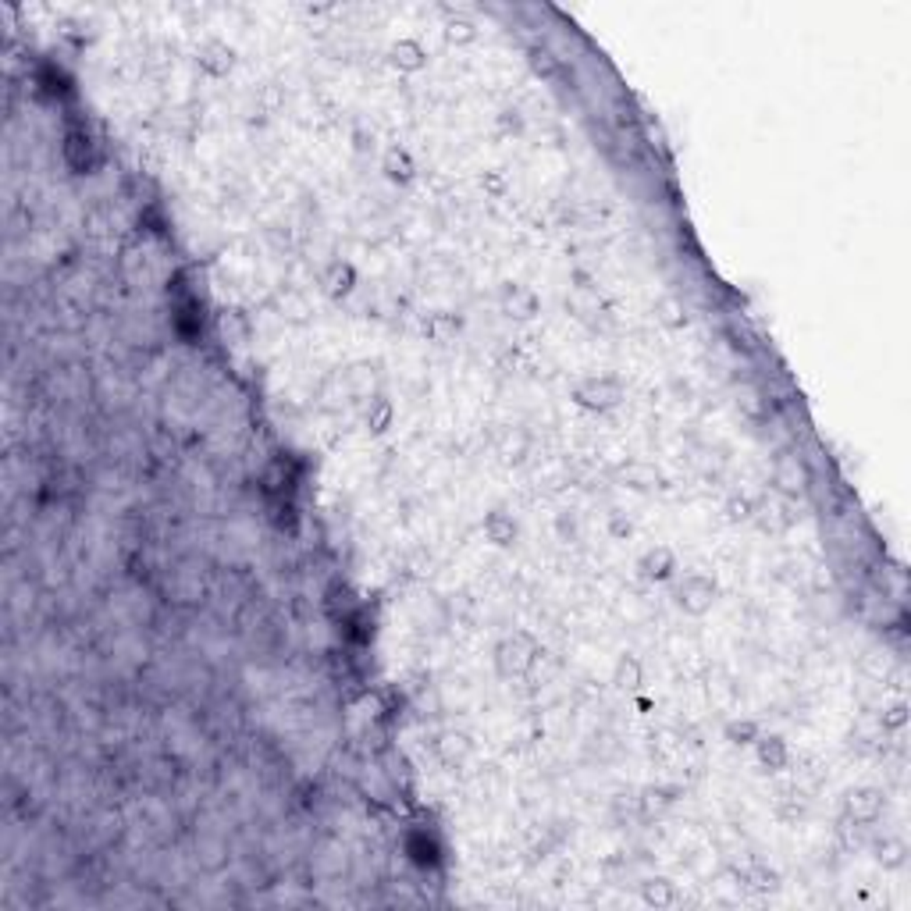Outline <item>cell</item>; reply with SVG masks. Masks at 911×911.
Returning a JSON list of instances; mask_svg holds the SVG:
<instances>
[{"label": "cell", "mask_w": 911, "mask_h": 911, "mask_svg": "<svg viewBox=\"0 0 911 911\" xmlns=\"http://www.w3.org/2000/svg\"><path fill=\"white\" fill-rule=\"evenodd\" d=\"M61 153H64L68 167H72V171H79V175L93 167V147H89V136H86V132H68Z\"/></svg>", "instance_id": "cell-18"}, {"label": "cell", "mask_w": 911, "mask_h": 911, "mask_svg": "<svg viewBox=\"0 0 911 911\" xmlns=\"http://www.w3.org/2000/svg\"><path fill=\"white\" fill-rule=\"evenodd\" d=\"M446 39H449L453 47H466V43L477 39V25H473L470 18H463V14H453V18L446 21Z\"/></svg>", "instance_id": "cell-25"}, {"label": "cell", "mask_w": 911, "mask_h": 911, "mask_svg": "<svg viewBox=\"0 0 911 911\" xmlns=\"http://www.w3.org/2000/svg\"><path fill=\"white\" fill-rule=\"evenodd\" d=\"M428 61H431V54H428V47H424L417 36H399V39L388 47V64H392L396 72H403V75L424 72Z\"/></svg>", "instance_id": "cell-8"}, {"label": "cell", "mask_w": 911, "mask_h": 911, "mask_svg": "<svg viewBox=\"0 0 911 911\" xmlns=\"http://www.w3.org/2000/svg\"><path fill=\"white\" fill-rule=\"evenodd\" d=\"M527 61H531V68H534L538 75H545V79H552V75L559 72V61H556V54H552L549 47H531Z\"/></svg>", "instance_id": "cell-27"}, {"label": "cell", "mask_w": 911, "mask_h": 911, "mask_svg": "<svg viewBox=\"0 0 911 911\" xmlns=\"http://www.w3.org/2000/svg\"><path fill=\"white\" fill-rule=\"evenodd\" d=\"M755 759H759L762 772H783V769L790 765V748H787V741L776 737V734H759V741H755Z\"/></svg>", "instance_id": "cell-13"}, {"label": "cell", "mask_w": 911, "mask_h": 911, "mask_svg": "<svg viewBox=\"0 0 911 911\" xmlns=\"http://www.w3.org/2000/svg\"><path fill=\"white\" fill-rule=\"evenodd\" d=\"M637 574L648 581V584H662L677 574V552L669 545H655L648 549L641 559H637Z\"/></svg>", "instance_id": "cell-10"}, {"label": "cell", "mask_w": 911, "mask_h": 911, "mask_svg": "<svg viewBox=\"0 0 911 911\" xmlns=\"http://www.w3.org/2000/svg\"><path fill=\"white\" fill-rule=\"evenodd\" d=\"M363 424H367V431H370V435H385V431L396 424V403H392V399H381V396H378V399H370Z\"/></svg>", "instance_id": "cell-20"}, {"label": "cell", "mask_w": 911, "mask_h": 911, "mask_svg": "<svg viewBox=\"0 0 911 911\" xmlns=\"http://www.w3.org/2000/svg\"><path fill=\"white\" fill-rule=\"evenodd\" d=\"M769 481H772V491H776L779 498H801V495L808 491V466H805L797 456H779V459L772 463Z\"/></svg>", "instance_id": "cell-6"}, {"label": "cell", "mask_w": 911, "mask_h": 911, "mask_svg": "<svg viewBox=\"0 0 911 911\" xmlns=\"http://www.w3.org/2000/svg\"><path fill=\"white\" fill-rule=\"evenodd\" d=\"M481 189L488 192V196H495V200H502L506 192H509V178H506V171H498V167H491V171H484L481 175Z\"/></svg>", "instance_id": "cell-29"}, {"label": "cell", "mask_w": 911, "mask_h": 911, "mask_svg": "<svg viewBox=\"0 0 911 911\" xmlns=\"http://www.w3.org/2000/svg\"><path fill=\"white\" fill-rule=\"evenodd\" d=\"M655 320H659L662 328H669V331H680V328L687 324V310H684L680 300L666 296V300H659V303H655Z\"/></svg>", "instance_id": "cell-23"}, {"label": "cell", "mask_w": 911, "mask_h": 911, "mask_svg": "<svg viewBox=\"0 0 911 911\" xmlns=\"http://www.w3.org/2000/svg\"><path fill=\"white\" fill-rule=\"evenodd\" d=\"M755 513H759V502H755L752 495H730V498H727V516H730L734 524L755 520Z\"/></svg>", "instance_id": "cell-26"}, {"label": "cell", "mask_w": 911, "mask_h": 911, "mask_svg": "<svg viewBox=\"0 0 911 911\" xmlns=\"http://www.w3.org/2000/svg\"><path fill=\"white\" fill-rule=\"evenodd\" d=\"M381 171H385L388 182L410 185L417 178V160H413V153L406 150V147H388L385 157H381Z\"/></svg>", "instance_id": "cell-14"}, {"label": "cell", "mask_w": 911, "mask_h": 911, "mask_svg": "<svg viewBox=\"0 0 911 911\" xmlns=\"http://www.w3.org/2000/svg\"><path fill=\"white\" fill-rule=\"evenodd\" d=\"M331 4H306V14H328Z\"/></svg>", "instance_id": "cell-34"}, {"label": "cell", "mask_w": 911, "mask_h": 911, "mask_svg": "<svg viewBox=\"0 0 911 911\" xmlns=\"http://www.w3.org/2000/svg\"><path fill=\"white\" fill-rule=\"evenodd\" d=\"M534 662H538V641L531 634H513V637L498 641V648H495V669L506 680L527 677L534 669Z\"/></svg>", "instance_id": "cell-1"}, {"label": "cell", "mask_w": 911, "mask_h": 911, "mask_svg": "<svg viewBox=\"0 0 911 911\" xmlns=\"http://www.w3.org/2000/svg\"><path fill=\"white\" fill-rule=\"evenodd\" d=\"M887 808V797L880 787H851L844 794V819L851 826H873Z\"/></svg>", "instance_id": "cell-4"}, {"label": "cell", "mask_w": 911, "mask_h": 911, "mask_svg": "<svg viewBox=\"0 0 911 911\" xmlns=\"http://www.w3.org/2000/svg\"><path fill=\"white\" fill-rule=\"evenodd\" d=\"M762 734L759 719H730L727 723V741L730 745H737V748H745V745H755Z\"/></svg>", "instance_id": "cell-24"}, {"label": "cell", "mask_w": 911, "mask_h": 911, "mask_svg": "<svg viewBox=\"0 0 911 911\" xmlns=\"http://www.w3.org/2000/svg\"><path fill=\"white\" fill-rule=\"evenodd\" d=\"M619 481H626V488L644 491V488H655L659 473H655V466H648V463H626V466H619Z\"/></svg>", "instance_id": "cell-22"}, {"label": "cell", "mask_w": 911, "mask_h": 911, "mask_svg": "<svg viewBox=\"0 0 911 911\" xmlns=\"http://www.w3.org/2000/svg\"><path fill=\"white\" fill-rule=\"evenodd\" d=\"M630 534H634V524L623 513H609V538L612 541H626Z\"/></svg>", "instance_id": "cell-31"}, {"label": "cell", "mask_w": 911, "mask_h": 911, "mask_svg": "<svg viewBox=\"0 0 911 911\" xmlns=\"http://www.w3.org/2000/svg\"><path fill=\"white\" fill-rule=\"evenodd\" d=\"M481 531H484V541H488V545H495V549H509V545L520 538V527H516V520H513L506 509H491V513H484Z\"/></svg>", "instance_id": "cell-11"}, {"label": "cell", "mask_w": 911, "mask_h": 911, "mask_svg": "<svg viewBox=\"0 0 911 911\" xmlns=\"http://www.w3.org/2000/svg\"><path fill=\"white\" fill-rule=\"evenodd\" d=\"M876 862H880L883 869H901V865L908 862V847H905V840H898V837H883V840L876 844Z\"/></svg>", "instance_id": "cell-21"}, {"label": "cell", "mask_w": 911, "mask_h": 911, "mask_svg": "<svg viewBox=\"0 0 911 911\" xmlns=\"http://www.w3.org/2000/svg\"><path fill=\"white\" fill-rule=\"evenodd\" d=\"M673 790L669 787H648L644 790V797H641V808L648 812V815H655V812H662V808H669L677 797H669Z\"/></svg>", "instance_id": "cell-28"}, {"label": "cell", "mask_w": 911, "mask_h": 911, "mask_svg": "<svg viewBox=\"0 0 911 911\" xmlns=\"http://www.w3.org/2000/svg\"><path fill=\"white\" fill-rule=\"evenodd\" d=\"M356 282H360V275H356V268H353L349 260H331V264L320 271V293H324L328 300H345V296H353Z\"/></svg>", "instance_id": "cell-9"}, {"label": "cell", "mask_w": 911, "mask_h": 911, "mask_svg": "<svg viewBox=\"0 0 911 911\" xmlns=\"http://www.w3.org/2000/svg\"><path fill=\"white\" fill-rule=\"evenodd\" d=\"M424 335H428V342H438V345H449L456 335H459V317H453V313H446V310H438V313H428L424 317Z\"/></svg>", "instance_id": "cell-19"}, {"label": "cell", "mask_w": 911, "mask_h": 911, "mask_svg": "<svg viewBox=\"0 0 911 911\" xmlns=\"http://www.w3.org/2000/svg\"><path fill=\"white\" fill-rule=\"evenodd\" d=\"M196 68L210 79H228L232 68H235V47L221 36H207L200 47H196Z\"/></svg>", "instance_id": "cell-5"}, {"label": "cell", "mask_w": 911, "mask_h": 911, "mask_svg": "<svg viewBox=\"0 0 911 911\" xmlns=\"http://www.w3.org/2000/svg\"><path fill=\"white\" fill-rule=\"evenodd\" d=\"M345 388L353 399H378V374L370 363H353L345 370Z\"/></svg>", "instance_id": "cell-17"}, {"label": "cell", "mask_w": 911, "mask_h": 911, "mask_svg": "<svg viewBox=\"0 0 911 911\" xmlns=\"http://www.w3.org/2000/svg\"><path fill=\"white\" fill-rule=\"evenodd\" d=\"M908 723V705L905 702H894L887 712H883V730H901Z\"/></svg>", "instance_id": "cell-32"}, {"label": "cell", "mask_w": 911, "mask_h": 911, "mask_svg": "<svg viewBox=\"0 0 911 911\" xmlns=\"http://www.w3.org/2000/svg\"><path fill=\"white\" fill-rule=\"evenodd\" d=\"M498 310L509 320H534L541 313V296L524 282H506L498 285Z\"/></svg>", "instance_id": "cell-7"}, {"label": "cell", "mask_w": 911, "mask_h": 911, "mask_svg": "<svg viewBox=\"0 0 911 911\" xmlns=\"http://www.w3.org/2000/svg\"><path fill=\"white\" fill-rule=\"evenodd\" d=\"M612 687H616V691H626V694H634V691L644 687V662H641L634 651L616 655V662H612Z\"/></svg>", "instance_id": "cell-12"}, {"label": "cell", "mask_w": 911, "mask_h": 911, "mask_svg": "<svg viewBox=\"0 0 911 911\" xmlns=\"http://www.w3.org/2000/svg\"><path fill=\"white\" fill-rule=\"evenodd\" d=\"M623 381L612 378V374H592L584 381L574 385V403L581 410H592V413H609L623 403Z\"/></svg>", "instance_id": "cell-2"}, {"label": "cell", "mask_w": 911, "mask_h": 911, "mask_svg": "<svg viewBox=\"0 0 911 911\" xmlns=\"http://www.w3.org/2000/svg\"><path fill=\"white\" fill-rule=\"evenodd\" d=\"M745 880H748L752 890H776V873L765 869V865H752V869L745 873Z\"/></svg>", "instance_id": "cell-30"}, {"label": "cell", "mask_w": 911, "mask_h": 911, "mask_svg": "<svg viewBox=\"0 0 911 911\" xmlns=\"http://www.w3.org/2000/svg\"><path fill=\"white\" fill-rule=\"evenodd\" d=\"M470 752H473V745H470V737L466 734H459V730H449V734H442L438 741H435V755L442 765H463V762L470 759Z\"/></svg>", "instance_id": "cell-15"}, {"label": "cell", "mask_w": 911, "mask_h": 911, "mask_svg": "<svg viewBox=\"0 0 911 911\" xmlns=\"http://www.w3.org/2000/svg\"><path fill=\"white\" fill-rule=\"evenodd\" d=\"M641 901H644L648 908H673V905L680 901V894H677V883H673V880L651 876V880L641 883Z\"/></svg>", "instance_id": "cell-16"}, {"label": "cell", "mask_w": 911, "mask_h": 911, "mask_svg": "<svg viewBox=\"0 0 911 911\" xmlns=\"http://www.w3.org/2000/svg\"><path fill=\"white\" fill-rule=\"evenodd\" d=\"M741 406H745L752 417H762V403H759V392H755V388H745V399H741Z\"/></svg>", "instance_id": "cell-33"}, {"label": "cell", "mask_w": 911, "mask_h": 911, "mask_svg": "<svg viewBox=\"0 0 911 911\" xmlns=\"http://www.w3.org/2000/svg\"><path fill=\"white\" fill-rule=\"evenodd\" d=\"M719 599V584L709 577V574H687L680 584H677V609L687 612V616H705L712 612Z\"/></svg>", "instance_id": "cell-3"}]
</instances>
